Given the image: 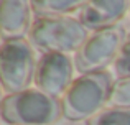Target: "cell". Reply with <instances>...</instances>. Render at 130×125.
Segmentation results:
<instances>
[{"instance_id": "obj_1", "label": "cell", "mask_w": 130, "mask_h": 125, "mask_svg": "<svg viewBox=\"0 0 130 125\" xmlns=\"http://www.w3.org/2000/svg\"><path fill=\"white\" fill-rule=\"evenodd\" d=\"M112 86L114 82L107 71L79 76L63 96V115L68 120H89L109 102Z\"/></svg>"}, {"instance_id": "obj_2", "label": "cell", "mask_w": 130, "mask_h": 125, "mask_svg": "<svg viewBox=\"0 0 130 125\" xmlns=\"http://www.w3.org/2000/svg\"><path fill=\"white\" fill-rule=\"evenodd\" d=\"M61 115V102L40 89L8 94L2 100V119L12 125H53Z\"/></svg>"}, {"instance_id": "obj_3", "label": "cell", "mask_w": 130, "mask_h": 125, "mask_svg": "<svg viewBox=\"0 0 130 125\" xmlns=\"http://www.w3.org/2000/svg\"><path fill=\"white\" fill-rule=\"evenodd\" d=\"M87 38V28L73 16L36 18L30 30V45L43 55L77 51Z\"/></svg>"}, {"instance_id": "obj_4", "label": "cell", "mask_w": 130, "mask_h": 125, "mask_svg": "<svg viewBox=\"0 0 130 125\" xmlns=\"http://www.w3.org/2000/svg\"><path fill=\"white\" fill-rule=\"evenodd\" d=\"M35 53L25 40H8L0 49V79L8 94L23 92L35 79Z\"/></svg>"}, {"instance_id": "obj_5", "label": "cell", "mask_w": 130, "mask_h": 125, "mask_svg": "<svg viewBox=\"0 0 130 125\" xmlns=\"http://www.w3.org/2000/svg\"><path fill=\"white\" fill-rule=\"evenodd\" d=\"M127 33L120 25L94 31L86 40V43L76 51L74 56L76 69L83 74L99 73L105 69L110 63H115Z\"/></svg>"}, {"instance_id": "obj_6", "label": "cell", "mask_w": 130, "mask_h": 125, "mask_svg": "<svg viewBox=\"0 0 130 125\" xmlns=\"http://www.w3.org/2000/svg\"><path fill=\"white\" fill-rule=\"evenodd\" d=\"M35 84L40 91L53 97L64 96L73 84V59L63 53H46L36 61Z\"/></svg>"}, {"instance_id": "obj_7", "label": "cell", "mask_w": 130, "mask_h": 125, "mask_svg": "<svg viewBox=\"0 0 130 125\" xmlns=\"http://www.w3.org/2000/svg\"><path fill=\"white\" fill-rule=\"evenodd\" d=\"M130 7L125 0H89L79 10V22L87 30L101 31L117 26Z\"/></svg>"}, {"instance_id": "obj_8", "label": "cell", "mask_w": 130, "mask_h": 125, "mask_svg": "<svg viewBox=\"0 0 130 125\" xmlns=\"http://www.w3.org/2000/svg\"><path fill=\"white\" fill-rule=\"evenodd\" d=\"M31 10V2H26V0H2L0 2V30H2L3 41L23 40V36L30 33Z\"/></svg>"}, {"instance_id": "obj_9", "label": "cell", "mask_w": 130, "mask_h": 125, "mask_svg": "<svg viewBox=\"0 0 130 125\" xmlns=\"http://www.w3.org/2000/svg\"><path fill=\"white\" fill-rule=\"evenodd\" d=\"M84 2L79 0H33L31 8L36 18H46V16H66L74 10L83 7Z\"/></svg>"}, {"instance_id": "obj_10", "label": "cell", "mask_w": 130, "mask_h": 125, "mask_svg": "<svg viewBox=\"0 0 130 125\" xmlns=\"http://www.w3.org/2000/svg\"><path fill=\"white\" fill-rule=\"evenodd\" d=\"M87 125H130V109L109 107L87 120Z\"/></svg>"}, {"instance_id": "obj_11", "label": "cell", "mask_w": 130, "mask_h": 125, "mask_svg": "<svg viewBox=\"0 0 130 125\" xmlns=\"http://www.w3.org/2000/svg\"><path fill=\"white\" fill-rule=\"evenodd\" d=\"M109 102L114 107L130 109V76L128 77H119L114 82Z\"/></svg>"}, {"instance_id": "obj_12", "label": "cell", "mask_w": 130, "mask_h": 125, "mask_svg": "<svg viewBox=\"0 0 130 125\" xmlns=\"http://www.w3.org/2000/svg\"><path fill=\"white\" fill-rule=\"evenodd\" d=\"M114 71L119 77H128L130 76V35H127L120 51L117 55V59L114 63Z\"/></svg>"}]
</instances>
